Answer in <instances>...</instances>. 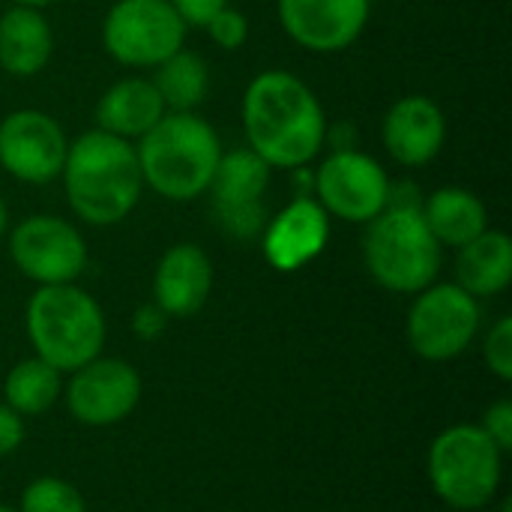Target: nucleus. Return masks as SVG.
Instances as JSON below:
<instances>
[{"label":"nucleus","mask_w":512,"mask_h":512,"mask_svg":"<svg viewBox=\"0 0 512 512\" xmlns=\"http://www.w3.org/2000/svg\"><path fill=\"white\" fill-rule=\"evenodd\" d=\"M240 117L249 150L270 168H306L324 147V108L309 84L285 69H267L249 81Z\"/></svg>","instance_id":"1"},{"label":"nucleus","mask_w":512,"mask_h":512,"mask_svg":"<svg viewBox=\"0 0 512 512\" xmlns=\"http://www.w3.org/2000/svg\"><path fill=\"white\" fill-rule=\"evenodd\" d=\"M60 177L72 213L96 228L123 222L144 189L135 144L102 129L69 141Z\"/></svg>","instance_id":"2"},{"label":"nucleus","mask_w":512,"mask_h":512,"mask_svg":"<svg viewBox=\"0 0 512 512\" xmlns=\"http://www.w3.org/2000/svg\"><path fill=\"white\" fill-rule=\"evenodd\" d=\"M144 186L165 201H195L207 192L222 159L216 129L195 111H165V117L135 144Z\"/></svg>","instance_id":"3"},{"label":"nucleus","mask_w":512,"mask_h":512,"mask_svg":"<svg viewBox=\"0 0 512 512\" xmlns=\"http://www.w3.org/2000/svg\"><path fill=\"white\" fill-rule=\"evenodd\" d=\"M366 225L363 258L381 288L420 294L438 279L441 243L429 231L420 204H387Z\"/></svg>","instance_id":"4"},{"label":"nucleus","mask_w":512,"mask_h":512,"mask_svg":"<svg viewBox=\"0 0 512 512\" xmlns=\"http://www.w3.org/2000/svg\"><path fill=\"white\" fill-rule=\"evenodd\" d=\"M27 336L36 357L57 372H75L96 360L105 345V315L99 303L69 285H39L27 303Z\"/></svg>","instance_id":"5"},{"label":"nucleus","mask_w":512,"mask_h":512,"mask_svg":"<svg viewBox=\"0 0 512 512\" xmlns=\"http://www.w3.org/2000/svg\"><path fill=\"white\" fill-rule=\"evenodd\" d=\"M504 474V453L480 426H453L429 447V483L453 510L486 507Z\"/></svg>","instance_id":"6"},{"label":"nucleus","mask_w":512,"mask_h":512,"mask_svg":"<svg viewBox=\"0 0 512 512\" xmlns=\"http://www.w3.org/2000/svg\"><path fill=\"white\" fill-rule=\"evenodd\" d=\"M186 30L168 0H117L102 21V45L123 66L153 69L183 48Z\"/></svg>","instance_id":"7"},{"label":"nucleus","mask_w":512,"mask_h":512,"mask_svg":"<svg viewBox=\"0 0 512 512\" xmlns=\"http://www.w3.org/2000/svg\"><path fill=\"white\" fill-rule=\"evenodd\" d=\"M408 345L432 363L459 357L480 330V303L456 282L429 285L408 312Z\"/></svg>","instance_id":"8"},{"label":"nucleus","mask_w":512,"mask_h":512,"mask_svg":"<svg viewBox=\"0 0 512 512\" xmlns=\"http://www.w3.org/2000/svg\"><path fill=\"white\" fill-rule=\"evenodd\" d=\"M312 198L327 216L366 225L390 204V177L378 159L357 147L333 150L315 171Z\"/></svg>","instance_id":"9"},{"label":"nucleus","mask_w":512,"mask_h":512,"mask_svg":"<svg viewBox=\"0 0 512 512\" xmlns=\"http://www.w3.org/2000/svg\"><path fill=\"white\" fill-rule=\"evenodd\" d=\"M9 255L15 267L36 285H69L87 267V243L81 231L60 216H27L12 228Z\"/></svg>","instance_id":"10"},{"label":"nucleus","mask_w":512,"mask_h":512,"mask_svg":"<svg viewBox=\"0 0 512 512\" xmlns=\"http://www.w3.org/2000/svg\"><path fill=\"white\" fill-rule=\"evenodd\" d=\"M273 168L252 153L249 147L222 153L213 180L207 186L213 201V216L222 231H228L237 240L258 237L267 225L264 195L270 186Z\"/></svg>","instance_id":"11"},{"label":"nucleus","mask_w":512,"mask_h":512,"mask_svg":"<svg viewBox=\"0 0 512 512\" xmlns=\"http://www.w3.org/2000/svg\"><path fill=\"white\" fill-rule=\"evenodd\" d=\"M69 138L63 126L36 108H18L0 120V168L21 183H51L66 162Z\"/></svg>","instance_id":"12"},{"label":"nucleus","mask_w":512,"mask_h":512,"mask_svg":"<svg viewBox=\"0 0 512 512\" xmlns=\"http://www.w3.org/2000/svg\"><path fill=\"white\" fill-rule=\"evenodd\" d=\"M141 399L138 372L114 357H96L72 372L66 405L84 426H114L126 420Z\"/></svg>","instance_id":"13"},{"label":"nucleus","mask_w":512,"mask_h":512,"mask_svg":"<svg viewBox=\"0 0 512 512\" xmlns=\"http://www.w3.org/2000/svg\"><path fill=\"white\" fill-rule=\"evenodd\" d=\"M372 0H279L282 30L306 51L351 48L369 24Z\"/></svg>","instance_id":"14"},{"label":"nucleus","mask_w":512,"mask_h":512,"mask_svg":"<svg viewBox=\"0 0 512 512\" xmlns=\"http://www.w3.org/2000/svg\"><path fill=\"white\" fill-rule=\"evenodd\" d=\"M330 240V216L312 195H297L261 231V249L273 270L294 273L315 261Z\"/></svg>","instance_id":"15"},{"label":"nucleus","mask_w":512,"mask_h":512,"mask_svg":"<svg viewBox=\"0 0 512 512\" xmlns=\"http://www.w3.org/2000/svg\"><path fill=\"white\" fill-rule=\"evenodd\" d=\"M381 141L393 162L405 168H420L441 153L447 141V117L441 105L429 96H402L384 114Z\"/></svg>","instance_id":"16"},{"label":"nucleus","mask_w":512,"mask_h":512,"mask_svg":"<svg viewBox=\"0 0 512 512\" xmlns=\"http://www.w3.org/2000/svg\"><path fill=\"white\" fill-rule=\"evenodd\" d=\"M213 291V264L195 243L171 246L153 276V303L168 318H189L204 309Z\"/></svg>","instance_id":"17"},{"label":"nucleus","mask_w":512,"mask_h":512,"mask_svg":"<svg viewBox=\"0 0 512 512\" xmlns=\"http://www.w3.org/2000/svg\"><path fill=\"white\" fill-rule=\"evenodd\" d=\"M162 117L165 102L150 78H123L111 84L96 102V129L123 141L144 138Z\"/></svg>","instance_id":"18"},{"label":"nucleus","mask_w":512,"mask_h":512,"mask_svg":"<svg viewBox=\"0 0 512 512\" xmlns=\"http://www.w3.org/2000/svg\"><path fill=\"white\" fill-rule=\"evenodd\" d=\"M54 54V30L42 9L9 6L0 15V69L15 78H30L48 66Z\"/></svg>","instance_id":"19"},{"label":"nucleus","mask_w":512,"mask_h":512,"mask_svg":"<svg viewBox=\"0 0 512 512\" xmlns=\"http://www.w3.org/2000/svg\"><path fill=\"white\" fill-rule=\"evenodd\" d=\"M512 282V240L498 231L486 228L480 237L465 243L456 258V285L471 297H495L507 291Z\"/></svg>","instance_id":"20"},{"label":"nucleus","mask_w":512,"mask_h":512,"mask_svg":"<svg viewBox=\"0 0 512 512\" xmlns=\"http://www.w3.org/2000/svg\"><path fill=\"white\" fill-rule=\"evenodd\" d=\"M420 210H423L429 231L435 234L441 246L462 249L465 243H471L489 228L486 204L471 189H462V186L435 189L426 198V204H420Z\"/></svg>","instance_id":"21"},{"label":"nucleus","mask_w":512,"mask_h":512,"mask_svg":"<svg viewBox=\"0 0 512 512\" xmlns=\"http://www.w3.org/2000/svg\"><path fill=\"white\" fill-rule=\"evenodd\" d=\"M153 87L159 90L165 111H195L210 93L207 60L195 51H174L159 66H153Z\"/></svg>","instance_id":"22"},{"label":"nucleus","mask_w":512,"mask_h":512,"mask_svg":"<svg viewBox=\"0 0 512 512\" xmlns=\"http://www.w3.org/2000/svg\"><path fill=\"white\" fill-rule=\"evenodd\" d=\"M3 396H6V405L12 411H18L21 417L24 414H45L60 396V372L39 357L21 360L6 375Z\"/></svg>","instance_id":"23"},{"label":"nucleus","mask_w":512,"mask_h":512,"mask_svg":"<svg viewBox=\"0 0 512 512\" xmlns=\"http://www.w3.org/2000/svg\"><path fill=\"white\" fill-rule=\"evenodd\" d=\"M21 512H87V507L72 483L57 477H42L24 489Z\"/></svg>","instance_id":"24"},{"label":"nucleus","mask_w":512,"mask_h":512,"mask_svg":"<svg viewBox=\"0 0 512 512\" xmlns=\"http://www.w3.org/2000/svg\"><path fill=\"white\" fill-rule=\"evenodd\" d=\"M204 30H207V36H210L219 48H225V51H237V48H243L246 39H249V21H246V15L237 12V9H231V6H225L222 12H216V15L204 24Z\"/></svg>","instance_id":"25"},{"label":"nucleus","mask_w":512,"mask_h":512,"mask_svg":"<svg viewBox=\"0 0 512 512\" xmlns=\"http://www.w3.org/2000/svg\"><path fill=\"white\" fill-rule=\"evenodd\" d=\"M486 366L501 378L512 381V318H501L486 336Z\"/></svg>","instance_id":"26"},{"label":"nucleus","mask_w":512,"mask_h":512,"mask_svg":"<svg viewBox=\"0 0 512 512\" xmlns=\"http://www.w3.org/2000/svg\"><path fill=\"white\" fill-rule=\"evenodd\" d=\"M495 444L501 453H510L512 450V402L501 399L495 402L486 414H483V426H480Z\"/></svg>","instance_id":"27"},{"label":"nucleus","mask_w":512,"mask_h":512,"mask_svg":"<svg viewBox=\"0 0 512 512\" xmlns=\"http://www.w3.org/2000/svg\"><path fill=\"white\" fill-rule=\"evenodd\" d=\"M186 27H204L216 12L228 6V0H168Z\"/></svg>","instance_id":"28"},{"label":"nucleus","mask_w":512,"mask_h":512,"mask_svg":"<svg viewBox=\"0 0 512 512\" xmlns=\"http://www.w3.org/2000/svg\"><path fill=\"white\" fill-rule=\"evenodd\" d=\"M168 327V315L156 306V303H144L135 309V318H132V330L141 336V339H159Z\"/></svg>","instance_id":"29"},{"label":"nucleus","mask_w":512,"mask_h":512,"mask_svg":"<svg viewBox=\"0 0 512 512\" xmlns=\"http://www.w3.org/2000/svg\"><path fill=\"white\" fill-rule=\"evenodd\" d=\"M24 441V420L9 405H0V456H9Z\"/></svg>","instance_id":"30"},{"label":"nucleus","mask_w":512,"mask_h":512,"mask_svg":"<svg viewBox=\"0 0 512 512\" xmlns=\"http://www.w3.org/2000/svg\"><path fill=\"white\" fill-rule=\"evenodd\" d=\"M6 225H9V207H6V201L0 198V237H3V231H6Z\"/></svg>","instance_id":"31"},{"label":"nucleus","mask_w":512,"mask_h":512,"mask_svg":"<svg viewBox=\"0 0 512 512\" xmlns=\"http://www.w3.org/2000/svg\"><path fill=\"white\" fill-rule=\"evenodd\" d=\"M15 6H33V9H42V6H48V3H54V0H12Z\"/></svg>","instance_id":"32"},{"label":"nucleus","mask_w":512,"mask_h":512,"mask_svg":"<svg viewBox=\"0 0 512 512\" xmlns=\"http://www.w3.org/2000/svg\"><path fill=\"white\" fill-rule=\"evenodd\" d=\"M501 512H512V501H510V498L504 501V510H501Z\"/></svg>","instance_id":"33"},{"label":"nucleus","mask_w":512,"mask_h":512,"mask_svg":"<svg viewBox=\"0 0 512 512\" xmlns=\"http://www.w3.org/2000/svg\"><path fill=\"white\" fill-rule=\"evenodd\" d=\"M0 512H15V510H9V507H3V504H0Z\"/></svg>","instance_id":"34"}]
</instances>
